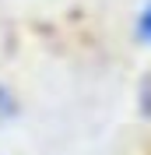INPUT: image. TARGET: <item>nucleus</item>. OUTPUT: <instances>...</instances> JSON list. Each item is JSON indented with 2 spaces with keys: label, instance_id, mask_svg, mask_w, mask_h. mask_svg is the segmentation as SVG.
<instances>
[{
  "label": "nucleus",
  "instance_id": "obj_2",
  "mask_svg": "<svg viewBox=\"0 0 151 155\" xmlns=\"http://www.w3.org/2000/svg\"><path fill=\"white\" fill-rule=\"evenodd\" d=\"M11 116H18V99H14V92L0 81V120H11Z\"/></svg>",
  "mask_w": 151,
  "mask_h": 155
},
{
  "label": "nucleus",
  "instance_id": "obj_3",
  "mask_svg": "<svg viewBox=\"0 0 151 155\" xmlns=\"http://www.w3.org/2000/svg\"><path fill=\"white\" fill-rule=\"evenodd\" d=\"M137 39H141L144 46H151V0L141 7V14H137Z\"/></svg>",
  "mask_w": 151,
  "mask_h": 155
},
{
  "label": "nucleus",
  "instance_id": "obj_1",
  "mask_svg": "<svg viewBox=\"0 0 151 155\" xmlns=\"http://www.w3.org/2000/svg\"><path fill=\"white\" fill-rule=\"evenodd\" d=\"M137 109H141L144 120H151V71L141 78V85H137Z\"/></svg>",
  "mask_w": 151,
  "mask_h": 155
}]
</instances>
